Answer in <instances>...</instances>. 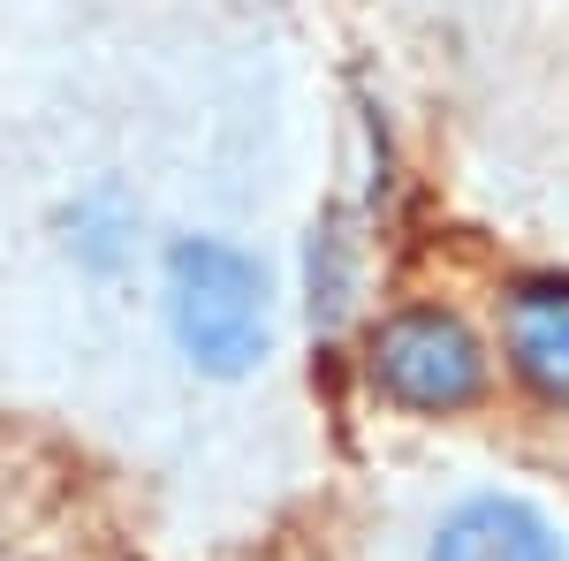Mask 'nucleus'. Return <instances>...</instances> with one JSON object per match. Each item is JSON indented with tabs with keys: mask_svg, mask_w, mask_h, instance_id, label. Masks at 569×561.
Wrapping results in <instances>:
<instances>
[{
	"mask_svg": "<svg viewBox=\"0 0 569 561\" xmlns=\"http://www.w3.org/2000/svg\"><path fill=\"white\" fill-rule=\"evenodd\" d=\"M0 561H8V554H0Z\"/></svg>",
	"mask_w": 569,
	"mask_h": 561,
	"instance_id": "5",
	"label": "nucleus"
},
{
	"mask_svg": "<svg viewBox=\"0 0 569 561\" xmlns=\"http://www.w3.org/2000/svg\"><path fill=\"white\" fill-rule=\"evenodd\" d=\"M426 561H569V547L531 501H517V493H471V501H456L440 517Z\"/></svg>",
	"mask_w": 569,
	"mask_h": 561,
	"instance_id": "3",
	"label": "nucleus"
},
{
	"mask_svg": "<svg viewBox=\"0 0 569 561\" xmlns=\"http://www.w3.org/2000/svg\"><path fill=\"white\" fill-rule=\"evenodd\" d=\"M372 388L402 402V410H463V402H479L486 388V349L479 334L456 319V311H440V303H410V311H395L380 319V334H372Z\"/></svg>",
	"mask_w": 569,
	"mask_h": 561,
	"instance_id": "2",
	"label": "nucleus"
},
{
	"mask_svg": "<svg viewBox=\"0 0 569 561\" xmlns=\"http://www.w3.org/2000/svg\"><path fill=\"white\" fill-rule=\"evenodd\" d=\"M509 364H517L547 402L569 410V273L525 281V289L509 297Z\"/></svg>",
	"mask_w": 569,
	"mask_h": 561,
	"instance_id": "4",
	"label": "nucleus"
},
{
	"mask_svg": "<svg viewBox=\"0 0 569 561\" xmlns=\"http://www.w3.org/2000/svg\"><path fill=\"white\" fill-rule=\"evenodd\" d=\"M168 319L176 342L198 372L236 380L251 372L273 342V297H266V266L236 243L213 236H182L168 251Z\"/></svg>",
	"mask_w": 569,
	"mask_h": 561,
	"instance_id": "1",
	"label": "nucleus"
}]
</instances>
